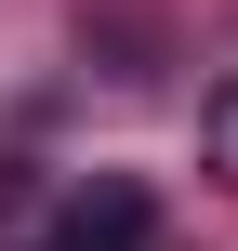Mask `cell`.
Here are the masks:
<instances>
[{"instance_id": "cell-1", "label": "cell", "mask_w": 238, "mask_h": 251, "mask_svg": "<svg viewBox=\"0 0 238 251\" xmlns=\"http://www.w3.org/2000/svg\"><path fill=\"white\" fill-rule=\"evenodd\" d=\"M146 238H159V199H146L132 172H93V185L53 212V238H40V251H146Z\"/></svg>"}, {"instance_id": "cell-2", "label": "cell", "mask_w": 238, "mask_h": 251, "mask_svg": "<svg viewBox=\"0 0 238 251\" xmlns=\"http://www.w3.org/2000/svg\"><path fill=\"white\" fill-rule=\"evenodd\" d=\"M199 146H212V159H225V172H238V79H225V93H212V106H199Z\"/></svg>"}]
</instances>
